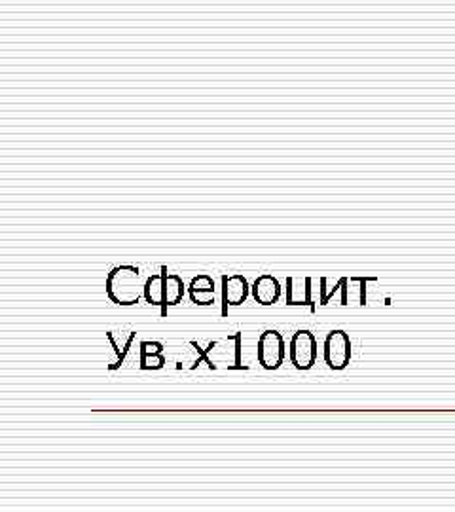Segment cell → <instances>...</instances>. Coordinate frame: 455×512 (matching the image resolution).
<instances>
[{"label":"cell","mask_w":455,"mask_h":512,"mask_svg":"<svg viewBox=\"0 0 455 512\" xmlns=\"http://www.w3.org/2000/svg\"><path fill=\"white\" fill-rule=\"evenodd\" d=\"M145 283L137 266H118L107 277V294L118 306H135L145 298Z\"/></svg>","instance_id":"cell-1"},{"label":"cell","mask_w":455,"mask_h":512,"mask_svg":"<svg viewBox=\"0 0 455 512\" xmlns=\"http://www.w3.org/2000/svg\"><path fill=\"white\" fill-rule=\"evenodd\" d=\"M241 351H243V336L241 332H234L207 346L205 365L211 370H245L247 366L241 361Z\"/></svg>","instance_id":"cell-2"},{"label":"cell","mask_w":455,"mask_h":512,"mask_svg":"<svg viewBox=\"0 0 455 512\" xmlns=\"http://www.w3.org/2000/svg\"><path fill=\"white\" fill-rule=\"evenodd\" d=\"M285 361V340L277 330H264L258 338V363L264 370H277Z\"/></svg>","instance_id":"cell-3"},{"label":"cell","mask_w":455,"mask_h":512,"mask_svg":"<svg viewBox=\"0 0 455 512\" xmlns=\"http://www.w3.org/2000/svg\"><path fill=\"white\" fill-rule=\"evenodd\" d=\"M291 363L296 370H310L317 359V342L310 330H298L291 340Z\"/></svg>","instance_id":"cell-4"},{"label":"cell","mask_w":455,"mask_h":512,"mask_svg":"<svg viewBox=\"0 0 455 512\" xmlns=\"http://www.w3.org/2000/svg\"><path fill=\"white\" fill-rule=\"evenodd\" d=\"M351 359V342L344 330H332L325 340V361L332 370H344Z\"/></svg>","instance_id":"cell-5"},{"label":"cell","mask_w":455,"mask_h":512,"mask_svg":"<svg viewBox=\"0 0 455 512\" xmlns=\"http://www.w3.org/2000/svg\"><path fill=\"white\" fill-rule=\"evenodd\" d=\"M249 294L251 287L243 275H222V317H228V308L245 304Z\"/></svg>","instance_id":"cell-6"},{"label":"cell","mask_w":455,"mask_h":512,"mask_svg":"<svg viewBox=\"0 0 455 512\" xmlns=\"http://www.w3.org/2000/svg\"><path fill=\"white\" fill-rule=\"evenodd\" d=\"M133 340H135V330L124 332V334L120 336V340H118V336H116L114 330L107 332V344H109L110 349L109 370L114 372V370H118L120 366L124 365Z\"/></svg>","instance_id":"cell-7"},{"label":"cell","mask_w":455,"mask_h":512,"mask_svg":"<svg viewBox=\"0 0 455 512\" xmlns=\"http://www.w3.org/2000/svg\"><path fill=\"white\" fill-rule=\"evenodd\" d=\"M251 294L260 306H273L281 298V285L273 275H260L251 287Z\"/></svg>","instance_id":"cell-8"},{"label":"cell","mask_w":455,"mask_h":512,"mask_svg":"<svg viewBox=\"0 0 455 512\" xmlns=\"http://www.w3.org/2000/svg\"><path fill=\"white\" fill-rule=\"evenodd\" d=\"M162 274H164V304H162V317L167 315V308L181 304L182 296H184V283L177 274H167V266H162Z\"/></svg>","instance_id":"cell-9"},{"label":"cell","mask_w":455,"mask_h":512,"mask_svg":"<svg viewBox=\"0 0 455 512\" xmlns=\"http://www.w3.org/2000/svg\"><path fill=\"white\" fill-rule=\"evenodd\" d=\"M287 304L289 306H310L311 304V279H296V277H287Z\"/></svg>","instance_id":"cell-10"},{"label":"cell","mask_w":455,"mask_h":512,"mask_svg":"<svg viewBox=\"0 0 455 512\" xmlns=\"http://www.w3.org/2000/svg\"><path fill=\"white\" fill-rule=\"evenodd\" d=\"M201 363H205V349H201L200 344L194 340L186 342L179 353V359H177V370L192 372Z\"/></svg>","instance_id":"cell-11"},{"label":"cell","mask_w":455,"mask_h":512,"mask_svg":"<svg viewBox=\"0 0 455 512\" xmlns=\"http://www.w3.org/2000/svg\"><path fill=\"white\" fill-rule=\"evenodd\" d=\"M145 300L150 306L164 304V274H152L146 277Z\"/></svg>","instance_id":"cell-12"},{"label":"cell","mask_w":455,"mask_h":512,"mask_svg":"<svg viewBox=\"0 0 455 512\" xmlns=\"http://www.w3.org/2000/svg\"><path fill=\"white\" fill-rule=\"evenodd\" d=\"M141 370L150 372V370H162L165 366L164 353H156V355H141Z\"/></svg>","instance_id":"cell-13"},{"label":"cell","mask_w":455,"mask_h":512,"mask_svg":"<svg viewBox=\"0 0 455 512\" xmlns=\"http://www.w3.org/2000/svg\"><path fill=\"white\" fill-rule=\"evenodd\" d=\"M188 291H215V281L209 275H196L190 281Z\"/></svg>","instance_id":"cell-14"},{"label":"cell","mask_w":455,"mask_h":512,"mask_svg":"<svg viewBox=\"0 0 455 512\" xmlns=\"http://www.w3.org/2000/svg\"><path fill=\"white\" fill-rule=\"evenodd\" d=\"M188 296L198 306H211V304H215V291H188Z\"/></svg>","instance_id":"cell-15"},{"label":"cell","mask_w":455,"mask_h":512,"mask_svg":"<svg viewBox=\"0 0 455 512\" xmlns=\"http://www.w3.org/2000/svg\"><path fill=\"white\" fill-rule=\"evenodd\" d=\"M141 355H156L164 353V346L160 342H141Z\"/></svg>","instance_id":"cell-16"}]
</instances>
